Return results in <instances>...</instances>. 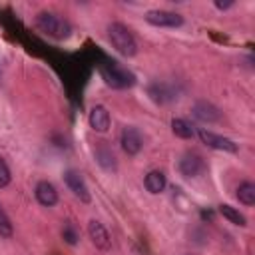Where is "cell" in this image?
<instances>
[{
	"instance_id": "1",
	"label": "cell",
	"mask_w": 255,
	"mask_h": 255,
	"mask_svg": "<svg viewBox=\"0 0 255 255\" xmlns=\"http://www.w3.org/2000/svg\"><path fill=\"white\" fill-rule=\"evenodd\" d=\"M34 24H36V28H38L44 36H48V38H52V40H58V42L68 40V38L72 36V26H70V22H68L66 18H62L60 14L50 12V10L38 12L36 18H34Z\"/></svg>"
},
{
	"instance_id": "2",
	"label": "cell",
	"mask_w": 255,
	"mask_h": 255,
	"mask_svg": "<svg viewBox=\"0 0 255 255\" xmlns=\"http://www.w3.org/2000/svg\"><path fill=\"white\" fill-rule=\"evenodd\" d=\"M108 40L114 46V50L126 58H131L137 54V42H135L131 30L122 22H112L108 26Z\"/></svg>"
},
{
	"instance_id": "3",
	"label": "cell",
	"mask_w": 255,
	"mask_h": 255,
	"mask_svg": "<svg viewBox=\"0 0 255 255\" xmlns=\"http://www.w3.org/2000/svg\"><path fill=\"white\" fill-rule=\"evenodd\" d=\"M102 78L110 88H116V90H126L135 84V76L116 60H108L102 66Z\"/></svg>"
},
{
	"instance_id": "4",
	"label": "cell",
	"mask_w": 255,
	"mask_h": 255,
	"mask_svg": "<svg viewBox=\"0 0 255 255\" xmlns=\"http://www.w3.org/2000/svg\"><path fill=\"white\" fill-rule=\"evenodd\" d=\"M197 135H199L201 143H205V145L211 147V149L227 151V153H237V151H239V145H237L233 139H229V137H225V135H219V133H213V131H209V129H205V128H199V129H197Z\"/></svg>"
},
{
	"instance_id": "5",
	"label": "cell",
	"mask_w": 255,
	"mask_h": 255,
	"mask_svg": "<svg viewBox=\"0 0 255 255\" xmlns=\"http://www.w3.org/2000/svg\"><path fill=\"white\" fill-rule=\"evenodd\" d=\"M145 22L157 28H179L183 26V16L171 10H147L143 14Z\"/></svg>"
},
{
	"instance_id": "6",
	"label": "cell",
	"mask_w": 255,
	"mask_h": 255,
	"mask_svg": "<svg viewBox=\"0 0 255 255\" xmlns=\"http://www.w3.org/2000/svg\"><path fill=\"white\" fill-rule=\"evenodd\" d=\"M64 181H66L68 189H70L82 203H90V201H92V193H90V189H88V185H86V181H84V177H82L80 171H76V169L64 171Z\"/></svg>"
},
{
	"instance_id": "7",
	"label": "cell",
	"mask_w": 255,
	"mask_h": 255,
	"mask_svg": "<svg viewBox=\"0 0 255 255\" xmlns=\"http://www.w3.org/2000/svg\"><path fill=\"white\" fill-rule=\"evenodd\" d=\"M120 143H122V149L128 153V155H137L143 147V135L137 128L133 126H126L122 129V135H120Z\"/></svg>"
},
{
	"instance_id": "8",
	"label": "cell",
	"mask_w": 255,
	"mask_h": 255,
	"mask_svg": "<svg viewBox=\"0 0 255 255\" xmlns=\"http://www.w3.org/2000/svg\"><path fill=\"white\" fill-rule=\"evenodd\" d=\"M191 114L195 120L203 122V124H213V122H219L221 120V112L217 106H213L211 102H205V100H199L191 106Z\"/></svg>"
},
{
	"instance_id": "9",
	"label": "cell",
	"mask_w": 255,
	"mask_h": 255,
	"mask_svg": "<svg viewBox=\"0 0 255 255\" xmlns=\"http://www.w3.org/2000/svg\"><path fill=\"white\" fill-rule=\"evenodd\" d=\"M205 171V161L197 153H185L179 159V173L183 177H197Z\"/></svg>"
},
{
	"instance_id": "10",
	"label": "cell",
	"mask_w": 255,
	"mask_h": 255,
	"mask_svg": "<svg viewBox=\"0 0 255 255\" xmlns=\"http://www.w3.org/2000/svg\"><path fill=\"white\" fill-rule=\"evenodd\" d=\"M88 235H90L92 243H94L98 249H102V251L112 249V237H110L108 229H106L98 219H92V221L88 223Z\"/></svg>"
},
{
	"instance_id": "11",
	"label": "cell",
	"mask_w": 255,
	"mask_h": 255,
	"mask_svg": "<svg viewBox=\"0 0 255 255\" xmlns=\"http://www.w3.org/2000/svg\"><path fill=\"white\" fill-rule=\"evenodd\" d=\"M88 124L94 131H100V133H106L112 126V118H110V112L104 108V106H94L90 110V116H88Z\"/></svg>"
},
{
	"instance_id": "12",
	"label": "cell",
	"mask_w": 255,
	"mask_h": 255,
	"mask_svg": "<svg viewBox=\"0 0 255 255\" xmlns=\"http://www.w3.org/2000/svg\"><path fill=\"white\" fill-rule=\"evenodd\" d=\"M34 195H36V201L44 207H54L58 203V189L54 187V183H50L46 179L36 183Z\"/></svg>"
},
{
	"instance_id": "13",
	"label": "cell",
	"mask_w": 255,
	"mask_h": 255,
	"mask_svg": "<svg viewBox=\"0 0 255 255\" xmlns=\"http://www.w3.org/2000/svg\"><path fill=\"white\" fill-rule=\"evenodd\" d=\"M147 94H149V98H151L155 104H167V102H171V100L177 98V96H175V90H173L169 84H165V82H153V84L147 88Z\"/></svg>"
},
{
	"instance_id": "14",
	"label": "cell",
	"mask_w": 255,
	"mask_h": 255,
	"mask_svg": "<svg viewBox=\"0 0 255 255\" xmlns=\"http://www.w3.org/2000/svg\"><path fill=\"white\" fill-rule=\"evenodd\" d=\"M143 185H145V189H147L149 193H153V195L161 193V191L165 189V185H167L165 173H163L161 169H153V171H149V173L145 175V179H143Z\"/></svg>"
},
{
	"instance_id": "15",
	"label": "cell",
	"mask_w": 255,
	"mask_h": 255,
	"mask_svg": "<svg viewBox=\"0 0 255 255\" xmlns=\"http://www.w3.org/2000/svg\"><path fill=\"white\" fill-rule=\"evenodd\" d=\"M96 161H98L106 171H116V169H118L116 155H114V151H112L108 145H100V147L96 149Z\"/></svg>"
},
{
	"instance_id": "16",
	"label": "cell",
	"mask_w": 255,
	"mask_h": 255,
	"mask_svg": "<svg viewBox=\"0 0 255 255\" xmlns=\"http://www.w3.org/2000/svg\"><path fill=\"white\" fill-rule=\"evenodd\" d=\"M219 213H221L229 223H233V225H237V227H245V225H247L245 215H243L237 207H231L229 203H221V205H219Z\"/></svg>"
},
{
	"instance_id": "17",
	"label": "cell",
	"mask_w": 255,
	"mask_h": 255,
	"mask_svg": "<svg viewBox=\"0 0 255 255\" xmlns=\"http://www.w3.org/2000/svg\"><path fill=\"white\" fill-rule=\"evenodd\" d=\"M171 131H173L177 137H181V139H191V137L195 135L191 124H189L187 120H181V118H173V120H171Z\"/></svg>"
},
{
	"instance_id": "18",
	"label": "cell",
	"mask_w": 255,
	"mask_h": 255,
	"mask_svg": "<svg viewBox=\"0 0 255 255\" xmlns=\"http://www.w3.org/2000/svg\"><path fill=\"white\" fill-rule=\"evenodd\" d=\"M235 195L243 205H253L255 203V185L251 181H243V183H239Z\"/></svg>"
},
{
	"instance_id": "19",
	"label": "cell",
	"mask_w": 255,
	"mask_h": 255,
	"mask_svg": "<svg viewBox=\"0 0 255 255\" xmlns=\"http://www.w3.org/2000/svg\"><path fill=\"white\" fill-rule=\"evenodd\" d=\"M12 233H14V227H12V221H10V217L6 215V211L0 207V237H12Z\"/></svg>"
},
{
	"instance_id": "20",
	"label": "cell",
	"mask_w": 255,
	"mask_h": 255,
	"mask_svg": "<svg viewBox=\"0 0 255 255\" xmlns=\"http://www.w3.org/2000/svg\"><path fill=\"white\" fill-rule=\"evenodd\" d=\"M10 181H12V173H10V167H8L6 159L0 155V189L8 187V185H10Z\"/></svg>"
},
{
	"instance_id": "21",
	"label": "cell",
	"mask_w": 255,
	"mask_h": 255,
	"mask_svg": "<svg viewBox=\"0 0 255 255\" xmlns=\"http://www.w3.org/2000/svg\"><path fill=\"white\" fill-rule=\"evenodd\" d=\"M62 237H64V241H66L68 245H76L78 239H80V235H78V231H76V227H74L72 223H66V225H64Z\"/></svg>"
},
{
	"instance_id": "22",
	"label": "cell",
	"mask_w": 255,
	"mask_h": 255,
	"mask_svg": "<svg viewBox=\"0 0 255 255\" xmlns=\"http://www.w3.org/2000/svg\"><path fill=\"white\" fill-rule=\"evenodd\" d=\"M233 6V2H215V8H219V10H227V8H231Z\"/></svg>"
}]
</instances>
